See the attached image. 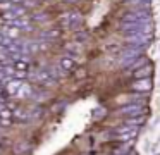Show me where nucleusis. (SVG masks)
Masks as SVG:
<instances>
[{"label": "nucleus", "instance_id": "obj_1", "mask_svg": "<svg viewBox=\"0 0 160 155\" xmlns=\"http://www.w3.org/2000/svg\"><path fill=\"white\" fill-rule=\"evenodd\" d=\"M134 88L136 90H150V88H152V85H150L148 79H141V81H138L134 85Z\"/></svg>", "mask_w": 160, "mask_h": 155}, {"label": "nucleus", "instance_id": "obj_2", "mask_svg": "<svg viewBox=\"0 0 160 155\" xmlns=\"http://www.w3.org/2000/svg\"><path fill=\"white\" fill-rule=\"evenodd\" d=\"M21 85H22V83H19V81H11V83L7 85V90H9L11 93H18V90L21 88Z\"/></svg>", "mask_w": 160, "mask_h": 155}]
</instances>
